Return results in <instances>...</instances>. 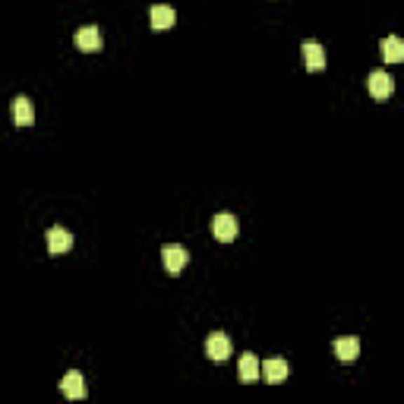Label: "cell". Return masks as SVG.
I'll use <instances>...</instances> for the list:
<instances>
[{
    "mask_svg": "<svg viewBox=\"0 0 404 404\" xmlns=\"http://www.w3.org/2000/svg\"><path fill=\"white\" fill-rule=\"evenodd\" d=\"M206 354H208V360H215V363H224V360L234 354L231 338H227L224 332H212L206 338Z\"/></svg>",
    "mask_w": 404,
    "mask_h": 404,
    "instance_id": "1",
    "label": "cell"
},
{
    "mask_svg": "<svg viewBox=\"0 0 404 404\" xmlns=\"http://www.w3.org/2000/svg\"><path fill=\"white\" fill-rule=\"evenodd\" d=\"M161 259H164V269H168L170 275H180L189 262V252H187V246H180V243H168L161 250Z\"/></svg>",
    "mask_w": 404,
    "mask_h": 404,
    "instance_id": "2",
    "label": "cell"
},
{
    "mask_svg": "<svg viewBox=\"0 0 404 404\" xmlns=\"http://www.w3.org/2000/svg\"><path fill=\"white\" fill-rule=\"evenodd\" d=\"M237 231H240V224H237V218H234V215H227V212L215 215V221H212L215 240H221V243H231V240L237 237Z\"/></svg>",
    "mask_w": 404,
    "mask_h": 404,
    "instance_id": "3",
    "label": "cell"
},
{
    "mask_svg": "<svg viewBox=\"0 0 404 404\" xmlns=\"http://www.w3.org/2000/svg\"><path fill=\"white\" fill-rule=\"evenodd\" d=\"M44 240H48V252H50V256H63V252H69V246H73V234L63 231V227H48Z\"/></svg>",
    "mask_w": 404,
    "mask_h": 404,
    "instance_id": "4",
    "label": "cell"
},
{
    "mask_svg": "<svg viewBox=\"0 0 404 404\" xmlns=\"http://www.w3.org/2000/svg\"><path fill=\"white\" fill-rule=\"evenodd\" d=\"M288 372H290V366H288V360H281V357H271V360H265V363L259 366V376H262L265 382H271V385L284 382Z\"/></svg>",
    "mask_w": 404,
    "mask_h": 404,
    "instance_id": "5",
    "label": "cell"
},
{
    "mask_svg": "<svg viewBox=\"0 0 404 404\" xmlns=\"http://www.w3.org/2000/svg\"><path fill=\"white\" fill-rule=\"evenodd\" d=\"M391 92H395V79H391L389 73H382V69H372V73H370V95H372V98L385 101Z\"/></svg>",
    "mask_w": 404,
    "mask_h": 404,
    "instance_id": "6",
    "label": "cell"
},
{
    "mask_svg": "<svg viewBox=\"0 0 404 404\" xmlns=\"http://www.w3.org/2000/svg\"><path fill=\"white\" fill-rule=\"evenodd\" d=\"M60 391L69 398V401H82V398H86V379H82V372L69 370L67 376L60 379Z\"/></svg>",
    "mask_w": 404,
    "mask_h": 404,
    "instance_id": "7",
    "label": "cell"
},
{
    "mask_svg": "<svg viewBox=\"0 0 404 404\" xmlns=\"http://www.w3.org/2000/svg\"><path fill=\"white\" fill-rule=\"evenodd\" d=\"M76 48L86 50V54H92V50H101V32L98 25H82L79 32H76Z\"/></svg>",
    "mask_w": 404,
    "mask_h": 404,
    "instance_id": "8",
    "label": "cell"
},
{
    "mask_svg": "<svg viewBox=\"0 0 404 404\" xmlns=\"http://www.w3.org/2000/svg\"><path fill=\"white\" fill-rule=\"evenodd\" d=\"M300 50H303V67H307V69H313V73H316V69L325 67V50H322L319 41H303Z\"/></svg>",
    "mask_w": 404,
    "mask_h": 404,
    "instance_id": "9",
    "label": "cell"
},
{
    "mask_svg": "<svg viewBox=\"0 0 404 404\" xmlns=\"http://www.w3.org/2000/svg\"><path fill=\"white\" fill-rule=\"evenodd\" d=\"M174 19L177 16H174V10H170L168 4H155L149 10V22H152V29H155V32H168L170 25H174Z\"/></svg>",
    "mask_w": 404,
    "mask_h": 404,
    "instance_id": "10",
    "label": "cell"
},
{
    "mask_svg": "<svg viewBox=\"0 0 404 404\" xmlns=\"http://www.w3.org/2000/svg\"><path fill=\"white\" fill-rule=\"evenodd\" d=\"M13 120H16V126H22V130L35 123V107H32V98L19 95V98L13 101Z\"/></svg>",
    "mask_w": 404,
    "mask_h": 404,
    "instance_id": "11",
    "label": "cell"
},
{
    "mask_svg": "<svg viewBox=\"0 0 404 404\" xmlns=\"http://www.w3.org/2000/svg\"><path fill=\"white\" fill-rule=\"evenodd\" d=\"M335 357H338L341 363H354V360L360 357V341L357 338H338L335 341Z\"/></svg>",
    "mask_w": 404,
    "mask_h": 404,
    "instance_id": "12",
    "label": "cell"
},
{
    "mask_svg": "<svg viewBox=\"0 0 404 404\" xmlns=\"http://www.w3.org/2000/svg\"><path fill=\"white\" fill-rule=\"evenodd\" d=\"M237 372H240V382H243V385L256 382V379H259V360H256V354H243V357H240V363H237Z\"/></svg>",
    "mask_w": 404,
    "mask_h": 404,
    "instance_id": "13",
    "label": "cell"
},
{
    "mask_svg": "<svg viewBox=\"0 0 404 404\" xmlns=\"http://www.w3.org/2000/svg\"><path fill=\"white\" fill-rule=\"evenodd\" d=\"M382 57L389 63H401L404 60V41L401 38H395V35L382 38Z\"/></svg>",
    "mask_w": 404,
    "mask_h": 404,
    "instance_id": "14",
    "label": "cell"
}]
</instances>
